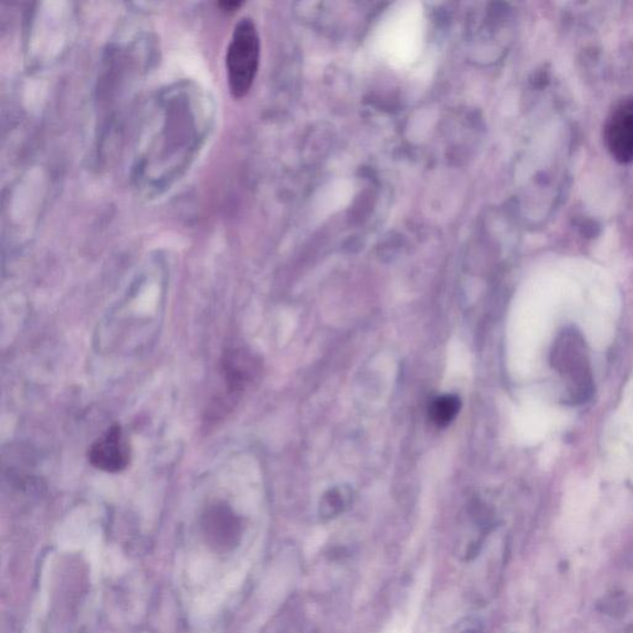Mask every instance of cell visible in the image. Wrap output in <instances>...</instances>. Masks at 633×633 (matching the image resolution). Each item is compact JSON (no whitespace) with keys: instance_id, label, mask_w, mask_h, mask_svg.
I'll list each match as a JSON object with an SVG mask.
<instances>
[{"instance_id":"5","label":"cell","mask_w":633,"mask_h":633,"mask_svg":"<svg viewBox=\"0 0 633 633\" xmlns=\"http://www.w3.org/2000/svg\"><path fill=\"white\" fill-rule=\"evenodd\" d=\"M222 374L225 378L226 393L234 397L243 393L245 386L255 372L253 359L243 350H228L222 359Z\"/></svg>"},{"instance_id":"4","label":"cell","mask_w":633,"mask_h":633,"mask_svg":"<svg viewBox=\"0 0 633 633\" xmlns=\"http://www.w3.org/2000/svg\"><path fill=\"white\" fill-rule=\"evenodd\" d=\"M584 347L582 340L574 333H566L553 350V362L555 368L563 375L569 378L574 387H579L580 393H584L586 387L591 384L589 369L586 366L588 360L585 358Z\"/></svg>"},{"instance_id":"6","label":"cell","mask_w":633,"mask_h":633,"mask_svg":"<svg viewBox=\"0 0 633 633\" xmlns=\"http://www.w3.org/2000/svg\"><path fill=\"white\" fill-rule=\"evenodd\" d=\"M461 408V400L457 395L437 397L430 408V417L436 426H449L457 418Z\"/></svg>"},{"instance_id":"8","label":"cell","mask_w":633,"mask_h":633,"mask_svg":"<svg viewBox=\"0 0 633 633\" xmlns=\"http://www.w3.org/2000/svg\"><path fill=\"white\" fill-rule=\"evenodd\" d=\"M241 4H243V3H240V2H223V3H219L220 8H222L223 11H237V9L239 8V6H240Z\"/></svg>"},{"instance_id":"3","label":"cell","mask_w":633,"mask_h":633,"mask_svg":"<svg viewBox=\"0 0 633 633\" xmlns=\"http://www.w3.org/2000/svg\"><path fill=\"white\" fill-rule=\"evenodd\" d=\"M605 142L619 163L633 160V99H626L611 111L604 130Z\"/></svg>"},{"instance_id":"7","label":"cell","mask_w":633,"mask_h":633,"mask_svg":"<svg viewBox=\"0 0 633 633\" xmlns=\"http://www.w3.org/2000/svg\"><path fill=\"white\" fill-rule=\"evenodd\" d=\"M353 492L347 486H337L325 493L321 502V514L323 517H334L341 511L346 510L352 502Z\"/></svg>"},{"instance_id":"1","label":"cell","mask_w":633,"mask_h":633,"mask_svg":"<svg viewBox=\"0 0 633 633\" xmlns=\"http://www.w3.org/2000/svg\"><path fill=\"white\" fill-rule=\"evenodd\" d=\"M259 62L260 37L255 24L249 18L241 19L226 50V76L233 97L240 99L249 93Z\"/></svg>"},{"instance_id":"2","label":"cell","mask_w":633,"mask_h":633,"mask_svg":"<svg viewBox=\"0 0 633 633\" xmlns=\"http://www.w3.org/2000/svg\"><path fill=\"white\" fill-rule=\"evenodd\" d=\"M130 446L122 427L114 424L93 443L88 459L93 467L105 473H120L130 463Z\"/></svg>"}]
</instances>
